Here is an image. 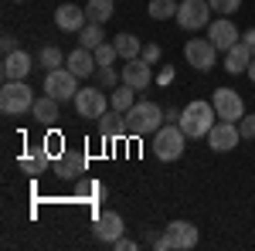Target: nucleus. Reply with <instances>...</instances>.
Instances as JSON below:
<instances>
[{"label": "nucleus", "instance_id": "obj_23", "mask_svg": "<svg viewBox=\"0 0 255 251\" xmlns=\"http://www.w3.org/2000/svg\"><path fill=\"white\" fill-rule=\"evenodd\" d=\"M136 105V88H129V85H116L113 92H109V109H116V112H129Z\"/></svg>", "mask_w": 255, "mask_h": 251}, {"label": "nucleus", "instance_id": "obj_29", "mask_svg": "<svg viewBox=\"0 0 255 251\" xmlns=\"http://www.w3.org/2000/svg\"><path fill=\"white\" fill-rule=\"evenodd\" d=\"M92 55H96V65H113V61L119 58L116 44H106V41L99 44V48H96V51H92Z\"/></svg>", "mask_w": 255, "mask_h": 251}, {"label": "nucleus", "instance_id": "obj_4", "mask_svg": "<svg viewBox=\"0 0 255 251\" xmlns=\"http://www.w3.org/2000/svg\"><path fill=\"white\" fill-rule=\"evenodd\" d=\"M184 139H187V133H184L177 122L174 126H160L157 139H153V153H157V160H163V163L180 160V156H184Z\"/></svg>", "mask_w": 255, "mask_h": 251}, {"label": "nucleus", "instance_id": "obj_8", "mask_svg": "<svg viewBox=\"0 0 255 251\" xmlns=\"http://www.w3.org/2000/svg\"><path fill=\"white\" fill-rule=\"evenodd\" d=\"M211 105H215L218 119H228V122H238V119L245 116V102H242V95H238L235 88H215Z\"/></svg>", "mask_w": 255, "mask_h": 251}, {"label": "nucleus", "instance_id": "obj_36", "mask_svg": "<svg viewBox=\"0 0 255 251\" xmlns=\"http://www.w3.org/2000/svg\"><path fill=\"white\" fill-rule=\"evenodd\" d=\"M242 41H245V44H249V48H252V55H255V27H249V31H245V34H242Z\"/></svg>", "mask_w": 255, "mask_h": 251}, {"label": "nucleus", "instance_id": "obj_17", "mask_svg": "<svg viewBox=\"0 0 255 251\" xmlns=\"http://www.w3.org/2000/svg\"><path fill=\"white\" fill-rule=\"evenodd\" d=\"M65 68H68V72H75L79 78H89V75H96L99 65H96V55H92L89 48H82V44H79V48L65 58Z\"/></svg>", "mask_w": 255, "mask_h": 251}, {"label": "nucleus", "instance_id": "obj_3", "mask_svg": "<svg viewBox=\"0 0 255 251\" xmlns=\"http://www.w3.org/2000/svg\"><path fill=\"white\" fill-rule=\"evenodd\" d=\"M34 109V92L27 82H3L0 88V112L3 116H24Z\"/></svg>", "mask_w": 255, "mask_h": 251}, {"label": "nucleus", "instance_id": "obj_20", "mask_svg": "<svg viewBox=\"0 0 255 251\" xmlns=\"http://www.w3.org/2000/svg\"><path fill=\"white\" fill-rule=\"evenodd\" d=\"M31 116L38 119L41 126H55V122L61 119L58 98H51V95H41V98H34V109H31Z\"/></svg>", "mask_w": 255, "mask_h": 251}, {"label": "nucleus", "instance_id": "obj_25", "mask_svg": "<svg viewBox=\"0 0 255 251\" xmlns=\"http://www.w3.org/2000/svg\"><path fill=\"white\" fill-rule=\"evenodd\" d=\"M177 7L180 3H174V0H150V17L153 20H170V17H177Z\"/></svg>", "mask_w": 255, "mask_h": 251}, {"label": "nucleus", "instance_id": "obj_11", "mask_svg": "<svg viewBox=\"0 0 255 251\" xmlns=\"http://www.w3.org/2000/svg\"><path fill=\"white\" fill-rule=\"evenodd\" d=\"M119 75H123V85H129V88H136V92H146V88L153 85V72H150V61H143V58L126 61V65L119 68Z\"/></svg>", "mask_w": 255, "mask_h": 251}, {"label": "nucleus", "instance_id": "obj_1", "mask_svg": "<svg viewBox=\"0 0 255 251\" xmlns=\"http://www.w3.org/2000/svg\"><path fill=\"white\" fill-rule=\"evenodd\" d=\"M163 119H167V112L160 109L157 102L143 98V102H136V105L126 112V133L129 136H157V129L163 126Z\"/></svg>", "mask_w": 255, "mask_h": 251}, {"label": "nucleus", "instance_id": "obj_14", "mask_svg": "<svg viewBox=\"0 0 255 251\" xmlns=\"http://www.w3.org/2000/svg\"><path fill=\"white\" fill-rule=\"evenodd\" d=\"M55 24H58V31L79 34L82 27L89 24V17H85V7H75V3H61L58 10H55Z\"/></svg>", "mask_w": 255, "mask_h": 251}, {"label": "nucleus", "instance_id": "obj_35", "mask_svg": "<svg viewBox=\"0 0 255 251\" xmlns=\"http://www.w3.org/2000/svg\"><path fill=\"white\" fill-rule=\"evenodd\" d=\"M0 48H3V55H10V51H17V41L10 38V34H3V41H0Z\"/></svg>", "mask_w": 255, "mask_h": 251}, {"label": "nucleus", "instance_id": "obj_24", "mask_svg": "<svg viewBox=\"0 0 255 251\" xmlns=\"http://www.w3.org/2000/svg\"><path fill=\"white\" fill-rule=\"evenodd\" d=\"M113 0H89L85 3V17H89V24H106V20L113 17Z\"/></svg>", "mask_w": 255, "mask_h": 251}, {"label": "nucleus", "instance_id": "obj_38", "mask_svg": "<svg viewBox=\"0 0 255 251\" xmlns=\"http://www.w3.org/2000/svg\"><path fill=\"white\" fill-rule=\"evenodd\" d=\"M14 3H24V0H14Z\"/></svg>", "mask_w": 255, "mask_h": 251}, {"label": "nucleus", "instance_id": "obj_9", "mask_svg": "<svg viewBox=\"0 0 255 251\" xmlns=\"http://www.w3.org/2000/svg\"><path fill=\"white\" fill-rule=\"evenodd\" d=\"M184 55H187V65H194L197 72H211L218 58V48L208 38H191L184 44Z\"/></svg>", "mask_w": 255, "mask_h": 251}, {"label": "nucleus", "instance_id": "obj_34", "mask_svg": "<svg viewBox=\"0 0 255 251\" xmlns=\"http://www.w3.org/2000/svg\"><path fill=\"white\" fill-rule=\"evenodd\" d=\"M113 248H119V251H133V248H136V241H133V238H123V234H119L116 241H113Z\"/></svg>", "mask_w": 255, "mask_h": 251}, {"label": "nucleus", "instance_id": "obj_19", "mask_svg": "<svg viewBox=\"0 0 255 251\" xmlns=\"http://www.w3.org/2000/svg\"><path fill=\"white\" fill-rule=\"evenodd\" d=\"M249 65H252V48L245 44V41H238L235 48H228L225 51V68L238 75V72H249Z\"/></svg>", "mask_w": 255, "mask_h": 251}, {"label": "nucleus", "instance_id": "obj_22", "mask_svg": "<svg viewBox=\"0 0 255 251\" xmlns=\"http://www.w3.org/2000/svg\"><path fill=\"white\" fill-rule=\"evenodd\" d=\"M116 51H119V58L123 61H133V58H139L143 55V41L136 38V34H129V31H123V34H116Z\"/></svg>", "mask_w": 255, "mask_h": 251}, {"label": "nucleus", "instance_id": "obj_37", "mask_svg": "<svg viewBox=\"0 0 255 251\" xmlns=\"http://www.w3.org/2000/svg\"><path fill=\"white\" fill-rule=\"evenodd\" d=\"M245 75H249V78L255 82V55H252V65H249V72H245Z\"/></svg>", "mask_w": 255, "mask_h": 251}, {"label": "nucleus", "instance_id": "obj_7", "mask_svg": "<svg viewBox=\"0 0 255 251\" xmlns=\"http://www.w3.org/2000/svg\"><path fill=\"white\" fill-rule=\"evenodd\" d=\"M75 112L82 119H102L109 112V98L102 88H79V95H75Z\"/></svg>", "mask_w": 255, "mask_h": 251}, {"label": "nucleus", "instance_id": "obj_16", "mask_svg": "<svg viewBox=\"0 0 255 251\" xmlns=\"http://www.w3.org/2000/svg\"><path fill=\"white\" fill-rule=\"evenodd\" d=\"M119 234H123V217L116 211H102L96 214V238L102 245H113Z\"/></svg>", "mask_w": 255, "mask_h": 251}, {"label": "nucleus", "instance_id": "obj_31", "mask_svg": "<svg viewBox=\"0 0 255 251\" xmlns=\"http://www.w3.org/2000/svg\"><path fill=\"white\" fill-rule=\"evenodd\" d=\"M238 133H242V139H255V116H245L238 119Z\"/></svg>", "mask_w": 255, "mask_h": 251}, {"label": "nucleus", "instance_id": "obj_32", "mask_svg": "<svg viewBox=\"0 0 255 251\" xmlns=\"http://www.w3.org/2000/svg\"><path fill=\"white\" fill-rule=\"evenodd\" d=\"M44 153H48V156H55V160H58V156L65 153V150H61V136H58V133H51L48 139H44Z\"/></svg>", "mask_w": 255, "mask_h": 251}, {"label": "nucleus", "instance_id": "obj_30", "mask_svg": "<svg viewBox=\"0 0 255 251\" xmlns=\"http://www.w3.org/2000/svg\"><path fill=\"white\" fill-rule=\"evenodd\" d=\"M211 3V10H218L221 17H228V14H235L238 7H242V0H208Z\"/></svg>", "mask_w": 255, "mask_h": 251}, {"label": "nucleus", "instance_id": "obj_12", "mask_svg": "<svg viewBox=\"0 0 255 251\" xmlns=\"http://www.w3.org/2000/svg\"><path fill=\"white\" fill-rule=\"evenodd\" d=\"M31 68H34V58L27 55V51H10V55H3V65H0V72H3V82H24V78L31 75Z\"/></svg>", "mask_w": 255, "mask_h": 251}, {"label": "nucleus", "instance_id": "obj_13", "mask_svg": "<svg viewBox=\"0 0 255 251\" xmlns=\"http://www.w3.org/2000/svg\"><path fill=\"white\" fill-rule=\"evenodd\" d=\"M163 231H167V238H170L174 251H191L197 241H201V234H197V228L191 224V221H170Z\"/></svg>", "mask_w": 255, "mask_h": 251}, {"label": "nucleus", "instance_id": "obj_2", "mask_svg": "<svg viewBox=\"0 0 255 251\" xmlns=\"http://www.w3.org/2000/svg\"><path fill=\"white\" fill-rule=\"evenodd\" d=\"M211 119H218L215 105L211 102H204V98H194V102H187L184 105V112H180V129L187 133V139H204V136L211 133Z\"/></svg>", "mask_w": 255, "mask_h": 251}, {"label": "nucleus", "instance_id": "obj_33", "mask_svg": "<svg viewBox=\"0 0 255 251\" xmlns=\"http://www.w3.org/2000/svg\"><path fill=\"white\" fill-rule=\"evenodd\" d=\"M160 55H163V48H160V44H143V55H139V58L150 61V65H157Z\"/></svg>", "mask_w": 255, "mask_h": 251}, {"label": "nucleus", "instance_id": "obj_5", "mask_svg": "<svg viewBox=\"0 0 255 251\" xmlns=\"http://www.w3.org/2000/svg\"><path fill=\"white\" fill-rule=\"evenodd\" d=\"M75 82H79V75H75V72H68L65 65H61V68H51V72H44V95L58 98V102L75 98V95H79Z\"/></svg>", "mask_w": 255, "mask_h": 251}, {"label": "nucleus", "instance_id": "obj_15", "mask_svg": "<svg viewBox=\"0 0 255 251\" xmlns=\"http://www.w3.org/2000/svg\"><path fill=\"white\" fill-rule=\"evenodd\" d=\"M208 41L215 44L218 51H228V48H235L238 41H242V34H238V27L232 24L228 17H221L211 24V31H208Z\"/></svg>", "mask_w": 255, "mask_h": 251}, {"label": "nucleus", "instance_id": "obj_6", "mask_svg": "<svg viewBox=\"0 0 255 251\" xmlns=\"http://www.w3.org/2000/svg\"><path fill=\"white\" fill-rule=\"evenodd\" d=\"M208 20H211V3L208 0H184L177 7V24L184 31H201V27H208Z\"/></svg>", "mask_w": 255, "mask_h": 251}, {"label": "nucleus", "instance_id": "obj_26", "mask_svg": "<svg viewBox=\"0 0 255 251\" xmlns=\"http://www.w3.org/2000/svg\"><path fill=\"white\" fill-rule=\"evenodd\" d=\"M79 44L89 48V51H96L99 44H102V24H85L79 31Z\"/></svg>", "mask_w": 255, "mask_h": 251}, {"label": "nucleus", "instance_id": "obj_18", "mask_svg": "<svg viewBox=\"0 0 255 251\" xmlns=\"http://www.w3.org/2000/svg\"><path fill=\"white\" fill-rule=\"evenodd\" d=\"M55 173L61 180H75V176L85 173V153H72V150H65V153L55 160Z\"/></svg>", "mask_w": 255, "mask_h": 251}, {"label": "nucleus", "instance_id": "obj_28", "mask_svg": "<svg viewBox=\"0 0 255 251\" xmlns=\"http://www.w3.org/2000/svg\"><path fill=\"white\" fill-rule=\"evenodd\" d=\"M96 75H99V85H102L106 92H113L119 82H123V75H119L113 65H99V68H96Z\"/></svg>", "mask_w": 255, "mask_h": 251}, {"label": "nucleus", "instance_id": "obj_21", "mask_svg": "<svg viewBox=\"0 0 255 251\" xmlns=\"http://www.w3.org/2000/svg\"><path fill=\"white\" fill-rule=\"evenodd\" d=\"M99 133H102V139H123V136H129L126 133V116L123 112H106V116L99 119Z\"/></svg>", "mask_w": 255, "mask_h": 251}, {"label": "nucleus", "instance_id": "obj_10", "mask_svg": "<svg viewBox=\"0 0 255 251\" xmlns=\"http://www.w3.org/2000/svg\"><path fill=\"white\" fill-rule=\"evenodd\" d=\"M242 133H238V122H228V119H221L211 126V133H208V146L215 150V153H228V150H235Z\"/></svg>", "mask_w": 255, "mask_h": 251}, {"label": "nucleus", "instance_id": "obj_27", "mask_svg": "<svg viewBox=\"0 0 255 251\" xmlns=\"http://www.w3.org/2000/svg\"><path fill=\"white\" fill-rule=\"evenodd\" d=\"M65 58H68V55H61L58 48H55V44H44V48H41V65H44V72H51V68H61V65H65Z\"/></svg>", "mask_w": 255, "mask_h": 251}]
</instances>
